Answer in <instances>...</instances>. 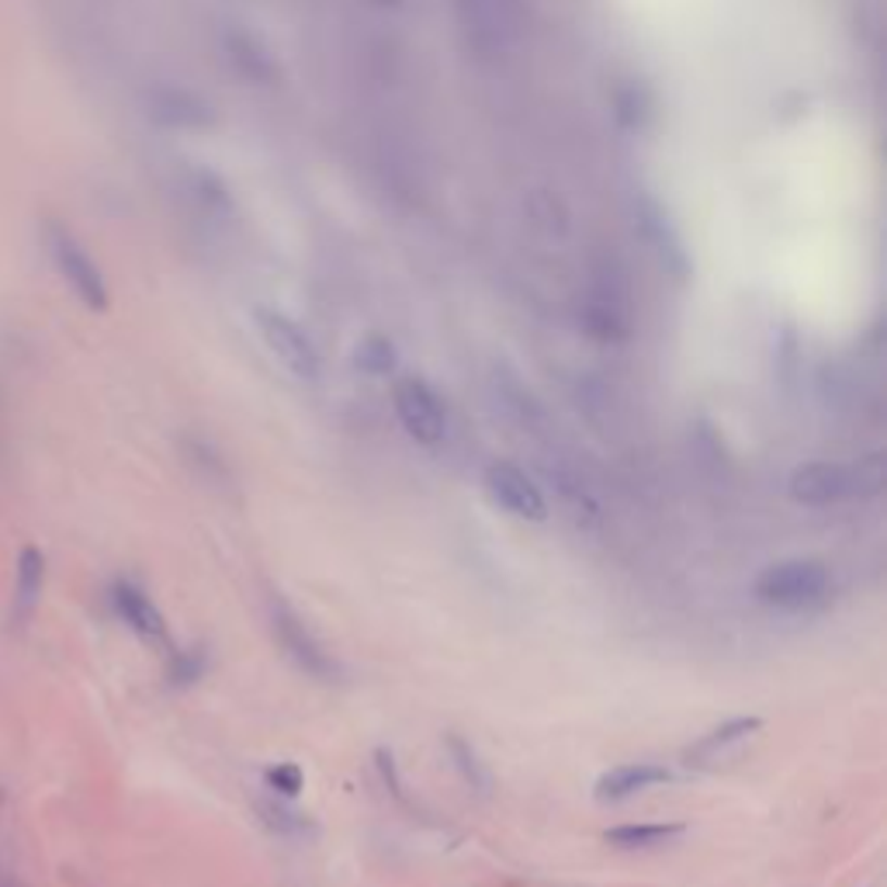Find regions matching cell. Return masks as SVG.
Wrapping results in <instances>:
<instances>
[{
    "mask_svg": "<svg viewBox=\"0 0 887 887\" xmlns=\"http://www.w3.org/2000/svg\"><path fill=\"white\" fill-rule=\"evenodd\" d=\"M887 461L884 451L863 455L853 461H804L790 472L787 493L794 503L804 506H828L846 499H874L884 493Z\"/></svg>",
    "mask_w": 887,
    "mask_h": 887,
    "instance_id": "1",
    "label": "cell"
},
{
    "mask_svg": "<svg viewBox=\"0 0 887 887\" xmlns=\"http://www.w3.org/2000/svg\"><path fill=\"white\" fill-rule=\"evenodd\" d=\"M832 586V575L822 562L814 558H787V562H773L756 575V596L766 607L776 610H804L811 604L825 600Z\"/></svg>",
    "mask_w": 887,
    "mask_h": 887,
    "instance_id": "2",
    "label": "cell"
},
{
    "mask_svg": "<svg viewBox=\"0 0 887 887\" xmlns=\"http://www.w3.org/2000/svg\"><path fill=\"white\" fill-rule=\"evenodd\" d=\"M392 403H395V416L406 427V433L416 444H441L447 433V413L441 395L433 392L423 378H400L392 389Z\"/></svg>",
    "mask_w": 887,
    "mask_h": 887,
    "instance_id": "3",
    "label": "cell"
},
{
    "mask_svg": "<svg viewBox=\"0 0 887 887\" xmlns=\"http://www.w3.org/2000/svg\"><path fill=\"white\" fill-rule=\"evenodd\" d=\"M270 624H275V635L284 645V651L305 669V673H313L319 680L337 676V662L330 659V651L319 645V638L305 628V621L281 600V596L270 600Z\"/></svg>",
    "mask_w": 887,
    "mask_h": 887,
    "instance_id": "4",
    "label": "cell"
},
{
    "mask_svg": "<svg viewBox=\"0 0 887 887\" xmlns=\"http://www.w3.org/2000/svg\"><path fill=\"white\" fill-rule=\"evenodd\" d=\"M485 489L506 514H514L520 520H545L548 517V503H545V496H541L537 482L510 461H493L485 468Z\"/></svg>",
    "mask_w": 887,
    "mask_h": 887,
    "instance_id": "5",
    "label": "cell"
},
{
    "mask_svg": "<svg viewBox=\"0 0 887 887\" xmlns=\"http://www.w3.org/2000/svg\"><path fill=\"white\" fill-rule=\"evenodd\" d=\"M257 322H261V333L267 340L270 354H275L295 378H316L319 375V354L313 347V340L305 337L292 319L281 316V313L261 309Z\"/></svg>",
    "mask_w": 887,
    "mask_h": 887,
    "instance_id": "6",
    "label": "cell"
},
{
    "mask_svg": "<svg viewBox=\"0 0 887 887\" xmlns=\"http://www.w3.org/2000/svg\"><path fill=\"white\" fill-rule=\"evenodd\" d=\"M669 781H673V773H669L662 763H624V766L607 770L600 781H596L593 794H596V801H624V798H635V794L656 787V784H669Z\"/></svg>",
    "mask_w": 887,
    "mask_h": 887,
    "instance_id": "7",
    "label": "cell"
},
{
    "mask_svg": "<svg viewBox=\"0 0 887 887\" xmlns=\"http://www.w3.org/2000/svg\"><path fill=\"white\" fill-rule=\"evenodd\" d=\"M112 600H115V610L122 613V621L129 624L139 638L147 642H167V621H163V613L156 610V604L150 600L147 593L132 583H115L112 590Z\"/></svg>",
    "mask_w": 887,
    "mask_h": 887,
    "instance_id": "8",
    "label": "cell"
},
{
    "mask_svg": "<svg viewBox=\"0 0 887 887\" xmlns=\"http://www.w3.org/2000/svg\"><path fill=\"white\" fill-rule=\"evenodd\" d=\"M686 832L683 822H642V825H618L607 828L604 839L618 849H648V846H666L680 839Z\"/></svg>",
    "mask_w": 887,
    "mask_h": 887,
    "instance_id": "9",
    "label": "cell"
},
{
    "mask_svg": "<svg viewBox=\"0 0 887 887\" xmlns=\"http://www.w3.org/2000/svg\"><path fill=\"white\" fill-rule=\"evenodd\" d=\"M759 728H763V718L759 714H749V718H732V721H725V725L721 728H714V732H708L704 735L697 746H690V752H686V759H711V756H718L721 749H728V746H735V742H746L749 735H756Z\"/></svg>",
    "mask_w": 887,
    "mask_h": 887,
    "instance_id": "10",
    "label": "cell"
},
{
    "mask_svg": "<svg viewBox=\"0 0 887 887\" xmlns=\"http://www.w3.org/2000/svg\"><path fill=\"white\" fill-rule=\"evenodd\" d=\"M42 579H46V558L39 548H25L22 558H17V583H14V604L22 613H31L35 600L42 593Z\"/></svg>",
    "mask_w": 887,
    "mask_h": 887,
    "instance_id": "11",
    "label": "cell"
},
{
    "mask_svg": "<svg viewBox=\"0 0 887 887\" xmlns=\"http://www.w3.org/2000/svg\"><path fill=\"white\" fill-rule=\"evenodd\" d=\"M395 365V351L392 343L382 340V337H371L357 347V368L368 371V375H389Z\"/></svg>",
    "mask_w": 887,
    "mask_h": 887,
    "instance_id": "12",
    "label": "cell"
},
{
    "mask_svg": "<svg viewBox=\"0 0 887 887\" xmlns=\"http://www.w3.org/2000/svg\"><path fill=\"white\" fill-rule=\"evenodd\" d=\"M264 781H267V790L281 794V798H295L302 790V770L295 763H278L264 773Z\"/></svg>",
    "mask_w": 887,
    "mask_h": 887,
    "instance_id": "13",
    "label": "cell"
},
{
    "mask_svg": "<svg viewBox=\"0 0 887 887\" xmlns=\"http://www.w3.org/2000/svg\"><path fill=\"white\" fill-rule=\"evenodd\" d=\"M451 752H455V759H458V766H461V773H465V781L472 784V787H489V776L482 773V766H479V759H476V752L465 746V742L458 738V735H451Z\"/></svg>",
    "mask_w": 887,
    "mask_h": 887,
    "instance_id": "14",
    "label": "cell"
}]
</instances>
